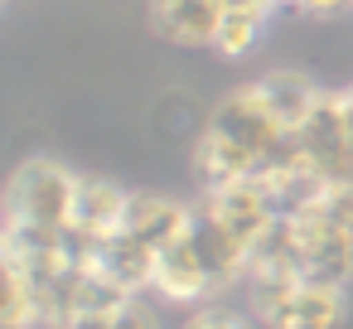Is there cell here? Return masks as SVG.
I'll return each mask as SVG.
<instances>
[{
    "instance_id": "6da1fadb",
    "label": "cell",
    "mask_w": 353,
    "mask_h": 329,
    "mask_svg": "<svg viewBox=\"0 0 353 329\" xmlns=\"http://www.w3.org/2000/svg\"><path fill=\"white\" fill-rule=\"evenodd\" d=\"M78 179L68 165L59 160H25L6 189V223H25V228H68L73 208H78Z\"/></svg>"
},
{
    "instance_id": "7a4b0ae2",
    "label": "cell",
    "mask_w": 353,
    "mask_h": 329,
    "mask_svg": "<svg viewBox=\"0 0 353 329\" xmlns=\"http://www.w3.org/2000/svg\"><path fill=\"white\" fill-rule=\"evenodd\" d=\"M150 295H160L165 305H208V300H223L218 286H213V271H208V261H203V252H199V242L189 232L155 257Z\"/></svg>"
},
{
    "instance_id": "3957f363",
    "label": "cell",
    "mask_w": 353,
    "mask_h": 329,
    "mask_svg": "<svg viewBox=\"0 0 353 329\" xmlns=\"http://www.w3.org/2000/svg\"><path fill=\"white\" fill-rule=\"evenodd\" d=\"M150 20L179 49H213L228 20V0H150Z\"/></svg>"
},
{
    "instance_id": "277c9868",
    "label": "cell",
    "mask_w": 353,
    "mask_h": 329,
    "mask_svg": "<svg viewBox=\"0 0 353 329\" xmlns=\"http://www.w3.org/2000/svg\"><path fill=\"white\" fill-rule=\"evenodd\" d=\"M189 223H194V208H189V203L165 199V194H131L126 218H121V232H131V237H141L145 247L165 252V247H174V242L189 232Z\"/></svg>"
},
{
    "instance_id": "5b68a950",
    "label": "cell",
    "mask_w": 353,
    "mask_h": 329,
    "mask_svg": "<svg viewBox=\"0 0 353 329\" xmlns=\"http://www.w3.org/2000/svg\"><path fill=\"white\" fill-rule=\"evenodd\" d=\"M155 247H145L141 237H131V232H112L107 242H102V252H97V271L107 276V281H117V286H126L131 295H145L150 290V281H155Z\"/></svg>"
},
{
    "instance_id": "8992f818",
    "label": "cell",
    "mask_w": 353,
    "mask_h": 329,
    "mask_svg": "<svg viewBox=\"0 0 353 329\" xmlns=\"http://www.w3.org/2000/svg\"><path fill=\"white\" fill-rule=\"evenodd\" d=\"M256 88H261L266 107L276 112V121H281L285 131H295V126L314 112V102H319V92H324V88H314V78H305V73H295V68H271V73L256 78Z\"/></svg>"
},
{
    "instance_id": "52a82bcc",
    "label": "cell",
    "mask_w": 353,
    "mask_h": 329,
    "mask_svg": "<svg viewBox=\"0 0 353 329\" xmlns=\"http://www.w3.org/2000/svg\"><path fill=\"white\" fill-rule=\"evenodd\" d=\"M126 203H131V194H126L121 184H112V179H78L73 223H83V228L97 232V237H112V232H121Z\"/></svg>"
},
{
    "instance_id": "ba28073f",
    "label": "cell",
    "mask_w": 353,
    "mask_h": 329,
    "mask_svg": "<svg viewBox=\"0 0 353 329\" xmlns=\"http://www.w3.org/2000/svg\"><path fill=\"white\" fill-rule=\"evenodd\" d=\"M266 20H271L266 10H228V20H223V30H218L213 49H218L223 59H247V54L261 44Z\"/></svg>"
},
{
    "instance_id": "9c48e42d",
    "label": "cell",
    "mask_w": 353,
    "mask_h": 329,
    "mask_svg": "<svg viewBox=\"0 0 353 329\" xmlns=\"http://www.w3.org/2000/svg\"><path fill=\"white\" fill-rule=\"evenodd\" d=\"M78 329H160V310H150L145 295H136V300H126L121 310H112L102 319H83Z\"/></svg>"
},
{
    "instance_id": "30bf717a",
    "label": "cell",
    "mask_w": 353,
    "mask_h": 329,
    "mask_svg": "<svg viewBox=\"0 0 353 329\" xmlns=\"http://www.w3.org/2000/svg\"><path fill=\"white\" fill-rule=\"evenodd\" d=\"M179 329H252V324H247L237 310H228V305L208 300V305H194V315H189Z\"/></svg>"
}]
</instances>
